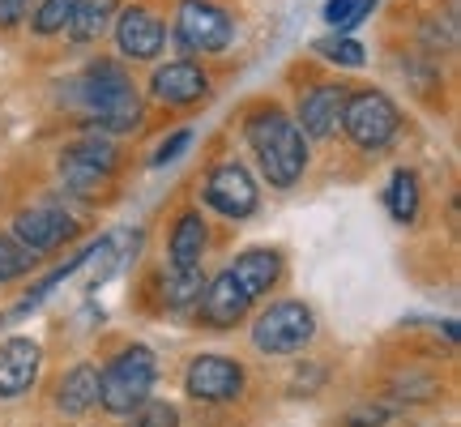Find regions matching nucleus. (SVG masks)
<instances>
[{
	"label": "nucleus",
	"instance_id": "obj_27",
	"mask_svg": "<svg viewBox=\"0 0 461 427\" xmlns=\"http://www.w3.org/2000/svg\"><path fill=\"white\" fill-rule=\"evenodd\" d=\"M316 51H321L325 60L346 65V68H359L363 60H367V51H363L355 39H346V34H338V39H321V43H316Z\"/></svg>",
	"mask_w": 461,
	"mask_h": 427
},
{
	"label": "nucleus",
	"instance_id": "obj_7",
	"mask_svg": "<svg viewBox=\"0 0 461 427\" xmlns=\"http://www.w3.org/2000/svg\"><path fill=\"white\" fill-rule=\"evenodd\" d=\"M77 235V218L65 214L56 201H43V205H31V210H22L14 218V240L17 244H26L34 257H43V252H56L60 244H68Z\"/></svg>",
	"mask_w": 461,
	"mask_h": 427
},
{
	"label": "nucleus",
	"instance_id": "obj_9",
	"mask_svg": "<svg viewBox=\"0 0 461 427\" xmlns=\"http://www.w3.org/2000/svg\"><path fill=\"white\" fill-rule=\"evenodd\" d=\"M205 205L218 210L222 218H252L261 197H257V184L248 176L244 163H218L205 180Z\"/></svg>",
	"mask_w": 461,
	"mask_h": 427
},
{
	"label": "nucleus",
	"instance_id": "obj_30",
	"mask_svg": "<svg viewBox=\"0 0 461 427\" xmlns=\"http://www.w3.org/2000/svg\"><path fill=\"white\" fill-rule=\"evenodd\" d=\"M359 9V0H325V22H330L333 31H342V22Z\"/></svg>",
	"mask_w": 461,
	"mask_h": 427
},
{
	"label": "nucleus",
	"instance_id": "obj_18",
	"mask_svg": "<svg viewBox=\"0 0 461 427\" xmlns=\"http://www.w3.org/2000/svg\"><path fill=\"white\" fill-rule=\"evenodd\" d=\"M120 14V0H77V9L68 17V39L73 43H95Z\"/></svg>",
	"mask_w": 461,
	"mask_h": 427
},
{
	"label": "nucleus",
	"instance_id": "obj_11",
	"mask_svg": "<svg viewBox=\"0 0 461 427\" xmlns=\"http://www.w3.org/2000/svg\"><path fill=\"white\" fill-rule=\"evenodd\" d=\"M149 95L158 103H167V107H193V103H201L210 95V77L193 60H167V65L154 68Z\"/></svg>",
	"mask_w": 461,
	"mask_h": 427
},
{
	"label": "nucleus",
	"instance_id": "obj_5",
	"mask_svg": "<svg viewBox=\"0 0 461 427\" xmlns=\"http://www.w3.org/2000/svg\"><path fill=\"white\" fill-rule=\"evenodd\" d=\"M402 129V112L389 95L380 90H355L346 95L342 107V132L355 141L359 150H384Z\"/></svg>",
	"mask_w": 461,
	"mask_h": 427
},
{
	"label": "nucleus",
	"instance_id": "obj_22",
	"mask_svg": "<svg viewBox=\"0 0 461 427\" xmlns=\"http://www.w3.org/2000/svg\"><path fill=\"white\" fill-rule=\"evenodd\" d=\"M201 291H205V282H201V269H167L163 278V299L171 313H180V308H188V304H197Z\"/></svg>",
	"mask_w": 461,
	"mask_h": 427
},
{
	"label": "nucleus",
	"instance_id": "obj_20",
	"mask_svg": "<svg viewBox=\"0 0 461 427\" xmlns=\"http://www.w3.org/2000/svg\"><path fill=\"white\" fill-rule=\"evenodd\" d=\"M65 154H68V159H77V163L99 167V171H107V176L115 171V159H120V154H115V141L103 129H95V124H90V132H82V137H77Z\"/></svg>",
	"mask_w": 461,
	"mask_h": 427
},
{
	"label": "nucleus",
	"instance_id": "obj_12",
	"mask_svg": "<svg viewBox=\"0 0 461 427\" xmlns=\"http://www.w3.org/2000/svg\"><path fill=\"white\" fill-rule=\"evenodd\" d=\"M346 86H312L303 99H299V132L325 141L342 129V107H346Z\"/></svg>",
	"mask_w": 461,
	"mask_h": 427
},
{
	"label": "nucleus",
	"instance_id": "obj_19",
	"mask_svg": "<svg viewBox=\"0 0 461 427\" xmlns=\"http://www.w3.org/2000/svg\"><path fill=\"white\" fill-rule=\"evenodd\" d=\"M99 248H103V240H99V244H86L82 252H77V257H68V261L60 265V269H51V274H43V278L34 282L31 291H26V299H22V304H17V308H14V313H9V316H14V321H17V316L34 313V308H39V304H43V299H48L51 291L60 286V282H65V278H73V274H77V269H82L86 261H95V257H99Z\"/></svg>",
	"mask_w": 461,
	"mask_h": 427
},
{
	"label": "nucleus",
	"instance_id": "obj_2",
	"mask_svg": "<svg viewBox=\"0 0 461 427\" xmlns=\"http://www.w3.org/2000/svg\"><path fill=\"white\" fill-rule=\"evenodd\" d=\"M248 146L261 163L265 180L274 188H291L308 167V137L299 132V124L282 107H261V112L248 115Z\"/></svg>",
	"mask_w": 461,
	"mask_h": 427
},
{
	"label": "nucleus",
	"instance_id": "obj_14",
	"mask_svg": "<svg viewBox=\"0 0 461 427\" xmlns=\"http://www.w3.org/2000/svg\"><path fill=\"white\" fill-rule=\"evenodd\" d=\"M201 316H205V325L214 329H230L244 321V313L252 308V299H248V291L240 286V282L230 278V274H218L205 291H201Z\"/></svg>",
	"mask_w": 461,
	"mask_h": 427
},
{
	"label": "nucleus",
	"instance_id": "obj_6",
	"mask_svg": "<svg viewBox=\"0 0 461 427\" xmlns=\"http://www.w3.org/2000/svg\"><path fill=\"white\" fill-rule=\"evenodd\" d=\"M176 34L188 51H227L230 39H235V22H230L227 9H218L214 0H180L176 9Z\"/></svg>",
	"mask_w": 461,
	"mask_h": 427
},
{
	"label": "nucleus",
	"instance_id": "obj_24",
	"mask_svg": "<svg viewBox=\"0 0 461 427\" xmlns=\"http://www.w3.org/2000/svg\"><path fill=\"white\" fill-rule=\"evenodd\" d=\"M34 265H39V257H34L31 248L17 244L14 235H5V231H0V282L26 278V274H34Z\"/></svg>",
	"mask_w": 461,
	"mask_h": 427
},
{
	"label": "nucleus",
	"instance_id": "obj_1",
	"mask_svg": "<svg viewBox=\"0 0 461 427\" xmlns=\"http://www.w3.org/2000/svg\"><path fill=\"white\" fill-rule=\"evenodd\" d=\"M65 90H68V107L86 112V120L95 129L132 132L141 124V95H137L132 77L124 73V65H115V60L86 65Z\"/></svg>",
	"mask_w": 461,
	"mask_h": 427
},
{
	"label": "nucleus",
	"instance_id": "obj_31",
	"mask_svg": "<svg viewBox=\"0 0 461 427\" xmlns=\"http://www.w3.org/2000/svg\"><path fill=\"white\" fill-rule=\"evenodd\" d=\"M389 419V411H380V406H363V411H355L350 419H346V427H380Z\"/></svg>",
	"mask_w": 461,
	"mask_h": 427
},
{
	"label": "nucleus",
	"instance_id": "obj_13",
	"mask_svg": "<svg viewBox=\"0 0 461 427\" xmlns=\"http://www.w3.org/2000/svg\"><path fill=\"white\" fill-rule=\"evenodd\" d=\"M43 350L31 338H9L0 346V397H22L39 377Z\"/></svg>",
	"mask_w": 461,
	"mask_h": 427
},
{
	"label": "nucleus",
	"instance_id": "obj_29",
	"mask_svg": "<svg viewBox=\"0 0 461 427\" xmlns=\"http://www.w3.org/2000/svg\"><path fill=\"white\" fill-rule=\"evenodd\" d=\"M26 9H31V0H0V31H14V26H22Z\"/></svg>",
	"mask_w": 461,
	"mask_h": 427
},
{
	"label": "nucleus",
	"instance_id": "obj_28",
	"mask_svg": "<svg viewBox=\"0 0 461 427\" xmlns=\"http://www.w3.org/2000/svg\"><path fill=\"white\" fill-rule=\"evenodd\" d=\"M188 146H193V132H188V129H176V132H171V137L163 141V146L154 150V167L176 163V159H180V154H184Z\"/></svg>",
	"mask_w": 461,
	"mask_h": 427
},
{
	"label": "nucleus",
	"instance_id": "obj_23",
	"mask_svg": "<svg viewBox=\"0 0 461 427\" xmlns=\"http://www.w3.org/2000/svg\"><path fill=\"white\" fill-rule=\"evenodd\" d=\"M60 180H65V188H73L77 197H95V193H103V188H107V171H99V167H90V163H77V159H68V154H60Z\"/></svg>",
	"mask_w": 461,
	"mask_h": 427
},
{
	"label": "nucleus",
	"instance_id": "obj_8",
	"mask_svg": "<svg viewBox=\"0 0 461 427\" xmlns=\"http://www.w3.org/2000/svg\"><path fill=\"white\" fill-rule=\"evenodd\" d=\"M184 389L197 402H235L244 394V368L227 355H197L184 372Z\"/></svg>",
	"mask_w": 461,
	"mask_h": 427
},
{
	"label": "nucleus",
	"instance_id": "obj_4",
	"mask_svg": "<svg viewBox=\"0 0 461 427\" xmlns=\"http://www.w3.org/2000/svg\"><path fill=\"white\" fill-rule=\"evenodd\" d=\"M316 338V316L308 304L299 299H278L269 304L257 325H252V346L265 355H299L303 346Z\"/></svg>",
	"mask_w": 461,
	"mask_h": 427
},
{
	"label": "nucleus",
	"instance_id": "obj_25",
	"mask_svg": "<svg viewBox=\"0 0 461 427\" xmlns=\"http://www.w3.org/2000/svg\"><path fill=\"white\" fill-rule=\"evenodd\" d=\"M124 419H129V427H180V411L163 397H141Z\"/></svg>",
	"mask_w": 461,
	"mask_h": 427
},
{
	"label": "nucleus",
	"instance_id": "obj_17",
	"mask_svg": "<svg viewBox=\"0 0 461 427\" xmlns=\"http://www.w3.org/2000/svg\"><path fill=\"white\" fill-rule=\"evenodd\" d=\"M205 218H201V210H188L176 218V231H171V244H167V252H171V265L176 269H197L201 265V252H205Z\"/></svg>",
	"mask_w": 461,
	"mask_h": 427
},
{
	"label": "nucleus",
	"instance_id": "obj_16",
	"mask_svg": "<svg viewBox=\"0 0 461 427\" xmlns=\"http://www.w3.org/2000/svg\"><path fill=\"white\" fill-rule=\"evenodd\" d=\"M95 406H99V368H95V363L68 368L65 380L56 385V411L68 414V419H77V414L95 411Z\"/></svg>",
	"mask_w": 461,
	"mask_h": 427
},
{
	"label": "nucleus",
	"instance_id": "obj_21",
	"mask_svg": "<svg viewBox=\"0 0 461 427\" xmlns=\"http://www.w3.org/2000/svg\"><path fill=\"white\" fill-rule=\"evenodd\" d=\"M384 205L393 214V223H402V227L419 218V180H414V171H393V176H389Z\"/></svg>",
	"mask_w": 461,
	"mask_h": 427
},
{
	"label": "nucleus",
	"instance_id": "obj_15",
	"mask_svg": "<svg viewBox=\"0 0 461 427\" xmlns=\"http://www.w3.org/2000/svg\"><path fill=\"white\" fill-rule=\"evenodd\" d=\"M227 274L244 286L248 299H261V295H269L274 282L282 278V257L274 248H248V252L235 257V265H230Z\"/></svg>",
	"mask_w": 461,
	"mask_h": 427
},
{
	"label": "nucleus",
	"instance_id": "obj_10",
	"mask_svg": "<svg viewBox=\"0 0 461 427\" xmlns=\"http://www.w3.org/2000/svg\"><path fill=\"white\" fill-rule=\"evenodd\" d=\"M112 26H115V43H120V51H124L129 60H154L167 43V26L149 14L146 5L120 9V17H115Z\"/></svg>",
	"mask_w": 461,
	"mask_h": 427
},
{
	"label": "nucleus",
	"instance_id": "obj_3",
	"mask_svg": "<svg viewBox=\"0 0 461 427\" xmlns=\"http://www.w3.org/2000/svg\"><path fill=\"white\" fill-rule=\"evenodd\" d=\"M154 380H158V359H154V350L129 346V350H120V355L99 372V406L107 414H120V419H124L141 397H149Z\"/></svg>",
	"mask_w": 461,
	"mask_h": 427
},
{
	"label": "nucleus",
	"instance_id": "obj_26",
	"mask_svg": "<svg viewBox=\"0 0 461 427\" xmlns=\"http://www.w3.org/2000/svg\"><path fill=\"white\" fill-rule=\"evenodd\" d=\"M73 9H77V0H43L39 9H34L31 26L34 34H43V39H51V34H60L68 26V17H73Z\"/></svg>",
	"mask_w": 461,
	"mask_h": 427
}]
</instances>
